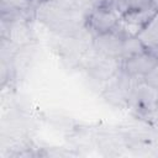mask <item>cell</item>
Instances as JSON below:
<instances>
[{
  "instance_id": "cell-1",
  "label": "cell",
  "mask_w": 158,
  "mask_h": 158,
  "mask_svg": "<svg viewBox=\"0 0 158 158\" xmlns=\"http://www.w3.org/2000/svg\"><path fill=\"white\" fill-rule=\"evenodd\" d=\"M120 17L121 16L114 9L106 5H101L91 9L88 16L86 23H88V27L95 35H100V33L112 31L117 26Z\"/></svg>"
},
{
  "instance_id": "cell-2",
  "label": "cell",
  "mask_w": 158,
  "mask_h": 158,
  "mask_svg": "<svg viewBox=\"0 0 158 158\" xmlns=\"http://www.w3.org/2000/svg\"><path fill=\"white\" fill-rule=\"evenodd\" d=\"M123 40L125 38L116 30H112L110 32L95 35L94 41H93V46H94V49L101 57L121 60L122 59Z\"/></svg>"
},
{
  "instance_id": "cell-3",
  "label": "cell",
  "mask_w": 158,
  "mask_h": 158,
  "mask_svg": "<svg viewBox=\"0 0 158 158\" xmlns=\"http://www.w3.org/2000/svg\"><path fill=\"white\" fill-rule=\"evenodd\" d=\"M158 60L148 52H143L130 58L121 60V70L130 77L142 79L157 63Z\"/></svg>"
},
{
  "instance_id": "cell-4",
  "label": "cell",
  "mask_w": 158,
  "mask_h": 158,
  "mask_svg": "<svg viewBox=\"0 0 158 158\" xmlns=\"http://www.w3.org/2000/svg\"><path fill=\"white\" fill-rule=\"evenodd\" d=\"M130 101H132L136 107L142 111H154L158 101V90L149 86L143 81V79H141L136 83Z\"/></svg>"
},
{
  "instance_id": "cell-5",
  "label": "cell",
  "mask_w": 158,
  "mask_h": 158,
  "mask_svg": "<svg viewBox=\"0 0 158 158\" xmlns=\"http://www.w3.org/2000/svg\"><path fill=\"white\" fill-rule=\"evenodd\" d=\"M137 37L141 40L147 49L158 46V11H156V14L141 30Z\"/></svg>"
},
{
  "instance_id": "cell-6",
  "label": "cell",
  "mask_w": 158,
  "mask_h": 158,
  "mask_svg": "<svg viewBox=\"0 0 158 158\" xmlns=\"http://www.w3.org/2000/svg\"><path fill=\"white\" fill-rule=\"evenodd\" d=\"M147 48L144 47V44L141 42V40L137 36H131V37H126L123 40V44H122V59L130 58L132 56L146 52Z\"/></svg>"
},
{
  "instance_id": "cell-7",
  "label": "cell",
  "mask_w": 158,
  "mask_h": 158,
  "mask_svg": "<svg viewBox=\"0 0 158 158\" xmlns=\"http://www.w3.org/2000/svg\"><path fill=\"white\" fill-rule=\"evenodd\" d=\"M31 0H1V11L2 15L21 12L30 7Z\"/></svg>"
},
{
  "instance_id": "cell-8",
  "label": "cell",
  "mask_w": 158,
  "mask_h": 158,
  "mask_svg": "<svg viewBox=\"0 0 158 158\" xmlns=\"http://www.w3.org/2000/svg\"><path fill=\"white\" fill-rule=\"evenodd\" d=\"M121 4H122L123 14L128 10H141V9L152 7L151 0H121Z\"/></svg>"
},
{
  "instance_id": "cell-9",
  "label": "cell",
  "mask_w": 158,
  "mask_h": 158,
  "mask_svg": "<svg viewBox=\"0 0 158 158\" xmlns=\"http://www.w3.org/2000/svg\"><path fill=\"white\" fill-rule=\"evenodd\" d=\"M142 79H143V81L146 84H148L149 86H152V88L158 90V62L156 63V65Z\"/></svg>"
},
{
  "instance_id": "cell-10",
  "label": "cell",
  "mask_w": 158,
  "mask_h": 158,
  "mask_svg": "<svg viewBox=\"0 0 158 158\" xmlns=\"http://www.w3.org/2000/svg\"><path fill=\"white\" fill-rule=\"evenodd\" d=\"M77 6H80V7H91L94 9L95 7V2L94 0H72Z\"/></svg>"
},
{
  "instance_id": "cell-11",
  "label": "cell",
  "mask_w": 158,
  "mask_h": 158,
  "mask_svg": "<svg viewBox=\"0 0 158 158\" xmlns=\"http://www.w3.org/2000/svg\"><path fill=\"white\" fill-rule=\"evenodd\" d=\"M147 51L158 60V46H154V47H152V48H148Z\"/></svg>"
},
{
  "instance_id": "cell-12",
  "label": "cell",
  "mask_w": 158,
  "mask_h": 158,
  "mask_svg": "<svg viewBox=\"0 0 158 158\" xmlns=\"http://www.w3.org/2000/svg\"><path fill=\"white\" fill-rule=\"evenodd\" d=\"M151 4H152V7L156 11H158V0H151Z\"/></svg>"
},
{
  "instance_id": "cell-13",
  "label": "cell",
  "mask_w": 158,
  "mask_h": 158,
  "mask_svg": "<svg viewBox=\"0 0 158 158\" xmlns=\"http://www.w3.org/2000/svg\"><path fill=\"white\" fill-rule=\"evenodd\" d=\"M154 111H157L158 112V101H157V105H156V110Z\"/></svg>"
}]
</instances>
